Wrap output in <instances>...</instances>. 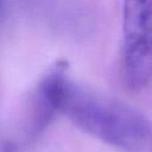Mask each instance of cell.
Wrapping results in <instances>:
<instances>
[{"label":"cell","mask_w":152,"mask_h":152,"mask_svg":"<svg viewBox=\"0 0 152 152\" xmlns=\"http://www.w3.org/2000/svg\"><path fill=\"white\" fill-rule=\"evenodd\" d=\"M69 66L65 61L53 62L28 91L23 104L19 133L23 142L36 140L50 125L62 101L69 82Z\"/></svg>","instance_id":"cell-3"},{"label":"cell","mask_w":152,"mask_h":152,"mask_svg":"<svg viewBox=\"0 0 152 152\" xmlns=\"http://www.w3.org/2000/svg\"><path fill=\"white\" fill-rule=\"evenodd\" d=\"M2 4H4V0H0V11H1V7H2Z\"/></svg>","instance_id":"cell-4"},{"label":"cell","mask_w":152,"mask_h":152,"mask_svg":"<svg viewBox=\"0 0 152 152\" xmlns=\"http://www.w3.org/2000/svg\"><path fill=\"white\" fill-rule=\"evenodd\" d=\"M76 127L121 152H152V121L129 104L69 80L61 107Z\"/></svg>","instance_id":"cell-1"},{"label":"cell","mask_w":152,"mask_h":152,"mask_svg":"<svg viewBox=\"0 0 152 152\" xmlns=\"http://www.w3.org/2000/svg\"><path fill=\"white\" fill-rule=\"evenodd\" d=\"M121 72L133 91L152 83V0H122Z\"/></svg>","instance_id":"cell-2"}]
</instances>
